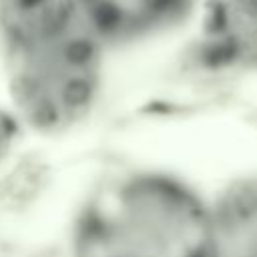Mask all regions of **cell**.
<instances>
[{"mask_svg": "<svg viewBox=\"0 0 257 257\" xmlns=\"http://www.w3.org/2000/svg\"><path fill=\"white\" fill-rule=\"evenodd\" d=\"M110 54L78 0H0V100L22 135L62 137L86 124Z\"/></svg>", "mask_w": 257, "mask_h": 257, "instance_id": "cell-1", "label": "cell"}, {"mask_svg": "<svg viewBox=\"0 0 257 257\" xmlns=\"http://www.w3.org/2000/svg\"><path fill=\"white\" fill-rule=\"evenodd\" d=\"M209 195L169 167L108 169L78 201L62 257H207Z\"/></svg>", "mask_w": 257, "mask_h": 257, "instance_id": "cell-2", "label": "cell"}, {"mask_svg": "<svg viewBox=\"0 0 257 257\" xmlns=\"http://www.w3.org/2000/svg\"><path fill=\"white\" fill-rule=\"evenodd\" d=\"M20 137H22L20 128L16 126V122L12 120V116L8 114V110L0 100V177H4L8 169V161H12V155Z\"/></svg>", "mask_w": 257, "mask_h": 257, "instance_id": "cell-3", "label": "cell"}, {"mask_svg": "<svg viewBox=\"0 0 257 257\" xmlns=\"http://www.w3.org/2000/svg\"><path fill=\"white\" fill-rule=\"evenodd\" d=\"M223 2L231 4L233 8H237L243 14H247V16L257 20V0H223Z\"/></svg>", "mask_w": 257, "mask_h": 257, "instance_id": "cell-4", "label": "cell"}]
</instances>
